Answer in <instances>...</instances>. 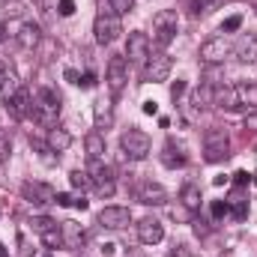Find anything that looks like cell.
<instances>
[{"label": "cell", "instance_id": "cell-39", "mask_svg": "<svg viewBox=\"0 0 257 257\" xmlns=\"http://www.w3.org/2000/svg\"><path fill=\"white\" fill-rule=\"evenodd\" d=\"M242 128H245V132H251V135H257V111H254V114H245Z\"/></svg>", "mask_w": 257, "mask_h": 257}, {"label": "cell", "instance_id": "cell-4", "mask_svg": "<svg viewBox=\"0 0 257 257\" xmlns=\"http://www.w3.org/2000/svg\"><path fill=\"white\" fill-rule=\"evenodd\" d=\"M93 33H96V42H99V45H111V42L123 33L120 15L111 12V9H102V12L96 15V21H93Z\"/></svg>", "mask_w": 257, "mask_h": 257}, {"label": "cell", "instance_id": "cell-47", "mask_svg": "<svg viewBox=\"0 0 257 257\" xmlns=\"http://www.w3.org/2000/svg\"><path fill=\"white\" fill-rule=\"evenodd\" d=\"M6 39V24H0V42Z\"/></svg>", "mask_w": 257, "mask_h": 257}, {"label": "cell", "instance_id": "cell-19", "mask_svg": "<svg viewBox=\"0 0 257 257\" xmlns=\"http://www.w3.org/2000/svg\"><path fill=\"white\" fill-rule=\"evenodd\" d=\"M186 162H189L186 150H183L180 144L168 141V144H165V150H162V165H165V168H171V171H177V168H186Z\"/></svg>", "mask_w": 257, "mask_h": 257}, {"label": "cell", "instance_id": "cell-3", "mask_svg": "<svg viewBox=\"0 0 257 257\" xmlns=\"http://www.w3.org/2000/svg\"><path fill=\"white\" fill-rule=\"evenodd\" d=\"M177 27H180V18L174 9H159L153 15V42L159 48H168L174 39H177Z\"/></svg>", "mask_w": 257, "mask_h": 257}, {"label": "cell", "instance_id": "cell-2", "mask_svg": "<svg viewBox=\"0 0 257 257\" xmlns=\"http://www.w3.org/2000/svg\"><path fill=\"white\" fill-rule=\"evenodd\" d=\"M230 156V135L227 126H209L203 132V162L215 165Z\"/></svg>", "mask_w": 257, "mask_h": 257}, {"label": "cell", "instance_id": "cell-20", "mask_svg": "<svg viewBox=\"0 0 257 257\" xmlns=\"http://www.w3.org/2000/svg\"><path fill=\"white\" fill-rule=\"evenodd\" d=\"M60 233H63L66 248H81L84 239H87V233H84V227L78 221H60Z\"/></svg>", "mask_w": 257, "mask_h": 257}, {"label": "cell", "instance_id": "cell-32", "mask_svg": "<svg viewBox=\"0 0 257 257\" xmlns=\"http://www.w3.org/2000/svg\"><path fill=\"white\" fill-rule=\"evenodd\" d=\"M42 242H45L48 248H57V245H63V233H60V227H51L48 233H42Z\"/></svg>", "mask_w": 257, "mask_h": 257}, {"label": "cell", "instance_id": "cell-43", "mask_svg": "<svg viewBox=\"0 0 257 257\" xmlns=\"http://www.w3.org/2000/svg\"><path fill=\"white\" fill-rule=\"evenodd\" d=\"M9 153H12V144H9L6 138H0V162H6V159H9Z\"/></svg>", "mask_w": 257, "mask_h": 257}, {"label": "cell", "instance_id": "cell-16", "mask_svg": "<svg viewBox=\"0 0 257 257\" xmlns=\"http://www.w3.org/2000/svg\"><path fill=\"white\" fill-rule=\"evenodd\" d=\"M138 239H141L144 245H159V242L165 239L162 221H159V218H141V221H138Z\"/></svg>", "mask_w": 257, "mask_h": 257}, {"label": "cell", "instance_id": "cell-5", "mask_svg": "<svg viewBox=\"0 0 257 257\" xmlns=\"http://www.w3.org/2000/svg\"><path fill=\"white\" fill-rule=\"evenodd\" d=\"M87 174H90V183H93L96 194H102V197H114L117 183H114V168H111V165H105L102 159H90Z\"/></svg>", "mask_w": 257, "mask_h": 257}, {"label": "cell", "instance_id": "cell-45", "mask_svg": "<svg viewBox=\"0 0 257 257\" xmlns=\"http://www.w3.org/2000/svg\"><path fill=\"white\" fill-rule=\"evenodd\" d=\"M194 233H197V236H206V233H209V227H206L203 221H194Z\"/></svg>", "mask_w": 257, "mask_h": 257}, {"label": "cell", "instance_id": "cell-27", "mask_svg": "<svg viewBox=\"0 0 257 257\" xmlns=\"http://www.w3.org/2000/svg\"><path fill=\"white\" fill-rule=\"evenodd\" d=\"M30 227L42 236V233H48L51 227H57V221H54V218H48V215H36V218H30Z\"/></svg>", "mask_w": 257, "mask_h": 257}, {"label": "cell", "instance_id": "cell-24", "mask_svg": "<svg viewBox=\"0 0 257 257\" xmlns=\"http://www.w3.org/2000/svg\"><path fill=\"white\" fill-rule=\"evenodd\" d=\"M180 203H183L186 209L197 212V209H200V189H197L194 183H186V186L180 189Z\"/></svg>", "mask_w": 257, "mask_h": 257}, {"label": "cell", "instance_id": "cell-31", "mask_svg": "<svg viewBox=\"0 0 257 257\" xmlns=\"http://www.w3.org/2000/svg\"><path fill=\"white\" fill-rule=\"evenodd\" d=\"M108 9L117 12V15H128L135 9V0H108Z\"/></svg>", "mask_w": 257, "mask_h": 257}, {"label": "cell", "instance_id": "cell-6", "mask_svg": "<svg viewBox=\"0 0 257 257\" xmlns=\"http://www.w3.org/2000/svg\"><path fill=\"white\" fill-rule=\"evenodd\" d=\"M120 150H123V156L135 159V162H141V159L150 156L153 141H150L147 132H141V128H128V132H123V138H120Z\"/></svg>", "mask_w": 257, "mask_h": 257}, {"label": "cell", "instance_id": "cell-22", "mask_svg": "<svg viewBox=\"0 0 257 257\" xmlns=\"http://www.w3.org/2000/svg\"><path fill=\"white\" fill-rule=\"evenodd\" d=\"M45 144L60 156V153H66L69 147H72V135L66 132V128H60V126H54V128H48V138H45Z\"/></svg>", "mask_w": 257, "mask_h": 257}, {"label": "cell", "instance_id": "cell-48", "mask_svg": "<svg viewBox=\"0 0 257 257\" xmlns=\"http://www.w3.org/2000/svg\"><path fill=\"white\" fill-rule=\"evenodd\" d=\"M0 257H9V254H6V251H3V245H0Z\"/></svg>", "mask_w": 257, "mask_h": 257}, {"label": "cell", "instance_id": "cell-36", "mask_svg": "<svg viewBox=\"0 0 257 257\" xmlns=\"http://www.w3.org/2000/svg\"><path fill=\"white\" fill-rule=\"evenodd\" d=\"M57 15H63V18L75 15V0H57Z\"/></svg>", "mask_w": 257, "mask_h": 257}, {"label": "cell", "instance_id": "cell-33", "mask_svg": "<svg viewBox=\"0 0 257 257\" xmlns=\"http://www.w3.org/2000/svg\"><path fill=\"white\" fill-rule=\"evenodd\" d=\"M209 212H212V218H224L230 212V206H227V200H212L209 203Z\"/></svg>", "mask_w": 257, "mask_h": 257}, {"label": "cell", "instance_id": "cell-30", "mask_svg": "<svg viewBox=\"0 0 257 257\" xmlns=\"http://www.w3.org/2000/svg\"><path fill=\"white\" fill-rule=\"evenodd\" d=\"M227 0H192V12L197 15V12H212V9H218V6H224Z\"/></svg>", "mask_w": 257, "mask_h": 257}, {"label": "cell", "instance_id": "cell-11", "mask_svg": "<svg viewBox=\"0 0 257 257\" xmlns=\"http://www.w3.org/2000/svg\"><path fill=\"white\" fill-rule=\"evenodd\" d=\"M126 57L128 63H147V57H150V36L144 33V30H135V33H128V42H126Z\"/></svg>", "mask_w": 257, "mask_h": 257}, {"label": "cell", "instance_id": "cell-38", "mask_svg": "<svg viewBox=\"0 0 257 257\" xmlns=\"http://www.w3.org/2000/svg\"><path fill=\"white\" fill-rule=\"evenodd\" d=\"M78 87H84V90H93V87H96V75H93V72H84V75L78 78Z\"/></svg>", "mask_w": 257, "mask_h": 257}, {"label": "cell", "instance_id": "cell-26", "mask_svg": "<svg viewBox=\"0 0 257 257\" xmlns=\"http://www.w3.org/2000/svg\"><path fill=\"white\" fill-rule=\"evenodd\" d=\"M236 96H239V105H257V84L254 81L236 84Z\"/></svg>", "mask_w": 257, "mask_h": 257}, {"label": "cell", "instance_id": "cell-29", "mask_svg": "<svg viewBox=\"0 0 257 257\" xmlns=\"http://www.w3.org/2000/svg\"><path fill=\"white\" fill-rule=\"evenodd\" d=\"M24 9H27V6H24L21 0H3V15H6V18H21Z\"/></svg>", "mask_w": 257, "mask_h": 257}, {"label": "cell", "instance_id": "cell-37", "mask_svg": "<svg viewBox=\"0 0 257 257\" xmlns=\"http://www.w3.org/2000/svg\"><path fill=\"white\" fill-rule=\"evenodd\" d=\"M171 215H174L177 221H189V218H192V209H186L183 203H177V206L171 209Z\"/></svg>", "mask_w": 257, "mask_h": 257}, {"label": "cell", "instance_id": "cell-21", "mask_svg": "<svg viewBox=\"0 0 257 257\" xmlns=\"http://www.w3.org/2000/svg\"><path fill=\"white\" fill-rule=\"evenodd\" d=\"M21 90V84H18V75L9 69V66H0V102H9L15 93Z\"/></svg>", "mask_w": 257, "mask_h": 257}, {"label": "cell", "instance_id": "cell-12", "mask_svg": "<svg viewBox=\"0 0 257 257\" xmlns=\"http://www.w3.org/2000/svg\"><path fill=\"white\" fill-rule=\"evenodd\" d=\"M99 224L108 227V230H123V227L132 224V212L126 206H105L99 212Z\"/></svg>", "mask_w": 257, "mask_h": 257}, {"label": "cell", "instance_id": "cell-13", "mask_svg": "<svg viewBox=\"0 0 257 257\" xmlns=\"http://www.w3.org/2000/svg\"><path fill=\"white\" fill-rule=\"evenodd\" d=\"M6 108H9V114H12L15 120H27V117H33V96H30V90L21 87V90L6 102Z\"/></svg>", "mask_w": 257, "mask_h": 257}, {"label": "cell", "instance_id": "cell-23", "mask_svg": "<svg viewBox=\"0 0 257 257\" xmlns=\"http://www.w3.org/2000/svg\"><path fill=\"white\" fill-rule=\"evenodd\" d=\"M84 150H87V156H90V159H102V156L108 153L105 135H102V132H90V135L84 138Z\"/></svg>", "mask_w": 257, "mask_h": 257}, {"label": "cell", "instance_id": "cell-51", "mask_svg": "<svg viewBox=\"0 0 257 257\" xmlns=\"http://www.w3.org/2000/svg\"><path fill=\"white\" fill-rule=\"evenodd\" d=\"M48 257H51V254H48Z\"/></svg>", "mask_w": 257, "mask_h": 257}, {"label": "cell", "instance_id": "cell-18", "mask_svg": "<svg viewBox=\"0 0 257 257\" xmlns=\"http://www.w3.org/2000/svg\"><path fill=\"white\" fill-rule=\"evenodd\" d=\"M233 54H236L239 63H257V33H245L233 45Z\"/></svg>", "mask_w": 257, "mask_h": 257}, {"label": "cell", "instance_id": "cell-1", "mask_svg": "<svg viewBox=\"0 0 257 257\" xmlns=\"http://www.w3.org/2000/svg\"><path fill=\"white\" fill-rule=\"evenodd\" d=\"M60 111H63V99H60V93L51 90V87H39L36 96H33V117H36V123L54 128L57 126Z\"/></svg>", "mask_w": 257, "mask_h": 257}, {"label": "cell", "instance_id": "cell-15", "mask_svg": "<svg viewBox=\"0 0 257 257\" xmlns=\"http://www.w3.org/2000/svg\"><path fill=\"white\" fill-rule=\"evenodd\" d=\"M15 42H18L21 51H33V48H39V42H42V27L33 24V21H24V24L18 27V33H15Z\"/></svg>", "mask_w": 257, "mask_h": 257}, {"label": "cell", "instance_id": "cell-44", "mask_svg": "<svg viewBox=\"0 0 257 257\" xmlns=\"http://www.w3.org/2000/svg\"><path fill=\"white\" fill-rule=\"evenodd\" d=\"M63 78H66V81H72V84H78L81 72H75V69H66V72H63Z\"/></svg>", "mask_w": 257, "mask_h": 257}, {"label": "cell", "instance_id": "cell-8", "mask_svg": "<svg viewBox=\"0 0 257 257\" xmlns=\"http://www.w3.org/2000/svg\"><path fill=\"white\" fill-rule=\"evenodd\" d=\"M230 51H233V48H230V42H227L224 36H212V39H206V42L200 45L197 57H200V63H206V66H221Z\"/></svg>", "mask_w": 257, "mask_h": 257}, {"label": "cell", "instance_id": "cell-50", "mask_svg": "<svg viewBox=\"0 0 257 257\" xmlns=\"http://www.w3.org/2000/svg\"><path fill=\"white\" fill-rule=\"evenodd\" d=\"M254 6H257V0H254Z\"/></svg>", "mask_w": 257, "mask_h": 257}, {"label": "cell", "instance_id": "cell-7", "mask_svg": "<svg viewBox=\"0 0 257 257\" xmlns=\"http://www.w3.org/2000/svg\"><path fill=\"white\" fill-rule=\"evenodd\" d=\"M171 69H174V60H171L165 51H162V54H150V57H147V63H144L141 78H144L147 84H162V81H168Z\"/></svg>", "mask_w": 257, "mask_h": 257}, {"label": "cell", "instance_id": "cell-41", "mask_svg": "<svg viewBox=\"0 0 257 257\" xmlns=\"http://www.w3.org/2000/svg\"><path fill=\"white\" fill-rule=\"evenodd\" d=\"M72 206H75V209H81V212H84V209H87V206H90V200H87V197H84V194H72Z\"/></svg>", "mask_w": 257, "mask_h": 257}, {"label": "cell", "instance_id": "cell-49", "mask_svg": "<svg viewBox=\"0 0 257 257\" xmlns=\"http://www.w3.org/2000/svg\"><path fill=\"white\" fill-rule=\"evenodd\" d=\"M251 183H257V171H254V174H251Z\"/></svg>", "mask_w": 257, "mask_h": 257}, {"label": "cell", "instance_id": "cell-25", "mask_svg": "<svg viewBox=\"0 0 257 257\" xmlns=\"http://www.w3.org/2000/svg\"><path fill=\"white\" fill-rule=\"evenodd\" d=\"M93 114H96V132H108V128H111V123H114V114H111V102H96Z\"/></svg>", "mask_w": 257, "mask_h": 257}, {"label": "cell", "instance_id": "cell-9", "mask_svg": "<svg viewBox=\"0 0 257 257\" xmlns=\"http://www.w3.org/2000/svg\"><path fill=\"white\" fill-rule=\"evenodd\" d=\"M24 200H30L33 206H48V203H57V192L48 186V183H39V180H27L21 186Z\"/></svg>", "mask_w": 257, "mask_h": 257}, {"label": "cell", "instance_id": "cell-35", "mask_svg": "<svg viewBox=\"0 0 257 257\" xmlns=\"http://www.w3.org/2000/svg\"><path fill=\"white\" fill-rule=\"evenodd\" d=\"M186 90H189V84H186V81H174V84H171V99H174V102H180V99L186 96Z\"/></svg>", "mask_w": 257, "mask_h": 257}, {"label": "cell", "instance_id": "cell-14", "mask_svg": "<svg viewBox=\"0 0 257 257\" xmlns=\"http://www.w3.org/2000/svg\"><path fill=\"white\" fill-rule=\"evenodd\" d=\"M135 197H138L141 203H147V206H165V203H168V189L159 186V183H141L138 192H135Z\"/></svg>", "mask_w": 257, "mask_h": 257}, {"label": "cell", "instance_id": "cell-40", "mask_svg": "<svg viewBox=\"0 0 257 257\" xmlns=\"http://www.w3.org/2000/svg\"><path fill=\"white\" fill-rule=\"evenodd\" d=\"M233 183L242 189V186H248V183H251V174H248V171H236V174H233Z\"/></svg>", "mask_w": 257, "mask_h": 257}, {"label": "cell", "instance_id": "cell-17", "mask_svg": "<svg viewBox=\"0 0 257 257\" xmlns=\"http://www.w3.org/2000/svg\"><path fill=\"white\" fill-rule=\"evenodd\" d=\"M212 105L221 108V111H236V108H239L236 87H230V84H218V87H212Z\"/></svg>", "mask_w": 257, "mask_h": 257}, {"label": "cell", "instance_id": "cell-10", "mask_svg": "<svg viewBox=\"0 0 257 257\" xmlns=\"http://www.w3.org/2000/svg\"><path fill=\"white\" fill-rule=\"evenodd\" d=\"M108 90H111V96L117 99L123 90H126V81H128V72H126V57H111L108 60Z\"/></svg>", "mask_w": 257, "mask_h": 257}, {"label": "cell", "instance_id": "cell-46", "mask_svg": "<svg viewBox=\"0 0 257 257\" xmlns=\"http://www.w3.org/2000/svg\"><path fill=\"white\" fill-rule=\"evenodd\" d=\"M230 177H212V186H227Z\"/></svg>", "mask_w": 257, "mask_h": 257}, {"label": "cell", "instance_id": "cell-42", "mask_svg": "<svg viewBox=\"0 0 257 257\" xmlns=\"http://www.w3.org/2000/svg\"><path fill=\"white\" fill-rule=\"evenodd\" d=\"M144 114H147V117H156V114H159V102L147 99V102H144Z\"/></svg>", "mask_w": 257, "mask_h": 257}, {"label": "cell", "instance_id": "cell-28", "mask_svg": "<svg viewBox=\"0 0 257 257\" xmlns=\"http://www.w3.org/2000/svg\"><path fill=\"white\" fill-rule=\"evenodd\" d=\"M69 183H72V189H78V192H84L87 186H93L87 171H72V174H69Z\"/></svg>", "mask_w": 257, "mask_h": 257}, {"label": "cell", "instance_id": "cell-34", "mask_svg": "<svg viewBox=\"0 0 257 257\" xmlns=\"http://www.w3.org/2000/svg\"><path fill=\"white\" fill-rule=\"evenodd\" d=\"M242 27V15H230L224 24H221V33H233V30H239Z\"/></svg>", "mask_w": 257, "mask_h": 257}]
</instances>
